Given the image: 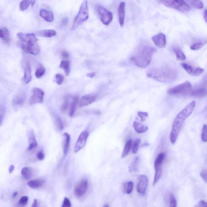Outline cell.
Segmentation results:
<instances>
[{
  "instance_id": "cell-1",
  "label": "cell",
  "mask_w": 207,
  "mask_h": 207,
  "mask_svg": "<svg viewBox=\"0 0 207 207\" xmlns=\"http://www.w3.org/2000/svg\"><path fill=\"white\" fill-rule=\"evenodd\" d=\"M196 105V101L191 102L180 112L176 116L173 123L170 136V141L171 144H174L176 142L184 122L193 113Z\"/></svg>"
},
{
  "instance_id": "cell-2",
  "label": "cell",
  "mask_w": 207,
  "mask_h": 207,
  "mask_svg": "<svg viewBox=\"0 0 207 207\" xmlns=\"http://www.w3.org/2000/svg\"><path fill=\"white\" fill-rule=\"evenodd\" d=\"M17 36L18 40L16 45L24 52L35 56L39 54L41 47L35 34L19 33L17 34Z\"/></svg>"
},
{
  "instance_id": "cell-3",
  "label": "cell",
  "mask_w": 207,
  "mask_h": 207,
  "mask_svg": "<svg viewBox=\"0 0 207 207\" xmlns=\"http://www.w3.org/2000/svg\"><path fill=\"white\" fill-rule=\"evenodd\" d=\"M146 75L161 83H171L178 77V73L174 68L169 66L151 68L147 71Z\"/></svg>"
},
{
  "instance_id": "cell-4",
  "label": "cell",
  "mask_w": 207,
  "mask_h": 207,
  "mask_svg": "<svg viewBox=\"0 0 207 207\" xmlns=\"http://www.w3.org/2000/svg\"><path fill=\"white\" fill-rule=\"evenodd\" d=\"M155 48L150 46L145 45L138 49L135 54L130 58V60L136 66L141 68H145L149 66L152 56L156 52Z\"/></svg>"
},
{
  "instance_id": "cell-5",
  "label": "cell",
  "mask_w": 207,
  "mask_h": 207,
  "mask_svg": "<svg viewBox=\"0 0 207 207\" xmlns=\"http://www.w3.org/2000/svg\"><path fill=\"white\" fill-rule=\"evenodd\" d=\"M89 17L88 0H84L80 7L77 15L73 22L72 30H75L79 25L86 21Z\"/></svg>"
},
{
  "instance_id": "cell-6",
  "label": "cell",
  "mask_w": 207,
  "mask_h": 207,
  "mask_svg": "<svg viewBox=\"0 0 207 207\" xmlns=\"http://www.w3.org/2000/svg\"><path fill=\"white\" fill-rule=\"evenodd\" d=\"M193 89L192 84L187 81L171 88L168 92L172 96H191Z\"/></svg>"
},
{
  "instance_id": "cell-7",
  "label": "cell",
  "mask_w": 207,
  "mask_h": 207,
  "mask_svg": "<svg viewBox=\"0 0 207 207\" xmlns=\"http://www.w3.org/2000/svg\"><path fill=\"white\" fill-rule=\"evenodd\" d=\"M167 7L174 9L180 12L187 13L190 11V7L184 0H159Z\"/></svg>"
},
{
  "instance_id": "cell-8",
  "label": "cell",
  "mask_w": 207,
  "mask_h": 207,
  "mask_svg": "<svg viewBox=\"0 0 207 207\" xmlns=\"http://www.w3.org/2000/svg\"><path fill=\"white\" fill-rule=\"evenodd\" d=\"M96 10L100 21L103 24L108 26L111 22L113 19L111 12L100 5L96 6Z\"/></svg>"
},
{
  "instance_id": "cell-9",
  "label": "cell",
  "mask_w": 207,
  "mask_h": 207,
  "mask_svg": "<svg viewBox=\"0 0 207 207\" xmlns=\"http://www.w3.org/2000/svg\"><path fill=\"white\" fill-rule=\"evenodd\" d=\"M44 91L42 89L34 88L32 89V95L30 98L29 105H33L35 104L42 103L44 100Z\"/></svg>"
},
{
  "instance_id": "cell-10",
  "label": "cell",
  "mask_w": 207,
  "mask_h": 207,
  "mask_svg": "<svg viewBox=\"0 0 207 207\" xmlns=\"http://www.w3.org/2000/svg\"><path fill=\"white\" fill-rule=\"evenodd\" d=\"M88 182L86 179H83L76 185L74 189V194L77 197H83L85 195L88 188Z\"/></svg>"
},
{
  "instance_id": "cell-11",
  "label": "cell",
  "mask_w": 207,
  "mask_h": 207,
  "mask_svg": "<svg viewBox=\"0 0 207 207\" xmlns=\"http://www.w3.org/2000/svg\"><path fill=\"white\" fill-rule=\"evenodd\" d=\"M89 136V133L88 131H83L80 134L74 147L75 153H78L84 148L86 144Z\"/></svg>"
},
{
  "instance_id": "cell-12",
  "label": "cell",
  "mask_w": 207,
  "mask_h": 207,
  "mask_svg": "<svg viewBox=\"0 0 207 207\" xmlns=\"http://www.w3.org/2000/svg\"><path fill=\"white\" fill-rule=\"evenodd\" d=\"M148 185V178L145 175H141L138 178V183L137 186V191L142 195L146 194Z\"/></svg>"
},
{
  "instance_id": "cell-13",
  "label": "cell",
  "mask_w": 207,
  "mask_h": 207,
  "mask_svg": "<svg viewBox=\"0 0 207 207\" xmlns=\"http://www.w3.org/2000/svg\"><path fill=\"white\" fill-rule=\"evenodd\" d=\"M181 66L189 75L193 76H200L203 74L204 71V70L203 68L200 67L194 68L193 66L186 63L182 64Z\"/></svg>"
},
{
  "instance_id": "cell-14",
  "label": "cell",
  "mask_w": 207,
  "mask_h": 207,
  "mask_svg": "<svg viewBox=\"0 0 207 207\" xmlns=\"http://www.w3.org/2000/svg\"><path fill=\"white\" fill-rule=\"evenodd\" d=\"M26 99V94L24 91L19 92L13 99L12 105L13 108H18L23 106Z\"/></svg>"
},
{
  "instance_id": "cell-15",
  "label": "cell",
  "mask_w": 207,
  "mask_h": 207,
  "mask_svg": "<svg viewBox=\"0 0 207 207\" xmlns=\"http://www.w3.org/2000/svg\"><path fill=\"white\" fill-rule=\"evenodd\" d=\"M152 40L157 47L163 48L166 44L165 35L163 33H159L152 37Z\"/></svg>"
},
{
  "instance_id": "cell-16",
  "label": "cell",
  "mask_w": 207,
  "mask_h": 207,
  "mask_svg": "<svg viewBox=\"0 0 207 207\" xmlns=\"http://www.w3.org/2000/svg\"><path fill=\"white\" fill-rule=\"evenodd\" d=\"M96 99L97 96L96 94L86 95L81 98L79 105L81 107L87 106L94 102Z\"/></svg>"
},
{
  "instance_id": "cell-17",
  "label": "cell",
  "mask_w": 207,
  "mask_h": 207,
  "mask_svg": "<svg viewBox=\"0 0 207 207\" xmlns=\"http://www.w3.org/2000/svg\"><path fill=\"white\" fill-rule=\"evenodd\" d=\"M24 71V82L26 84H28L31 81L32 79L31 67L28 62H27L25 63Z\"/></svg>"
},
{
  "instance_id": "cell-18",
  "label": "cell",
  "mask_w": 207,
  "mask_h": 207,
  "mask_svg": "<svg viewBox=\"0 0 207 207\" xmlns=\"http://www.w3.org/2000/svg\"><path fill=\"white\" fill-rule=\"evenodd\" d=\"M125 3L122 2L120 3L118 9L119 21L120 26H123L124 24L125 16Z\"/></svg>"
},
{
  "instance_id": "cell-19",
  "label": "cell",
  "mask_w": 207,
  "mask_h": 207,
  "mask_svg": "<svg viewBox=\"0 0 207 207\" xmlns=\"http://www.w3.org/2000/svg\"><path fill=\"white\" fill-rule=\"evenodd\" d=\"M28 142L29 145L27 148L28 151H31L37 147L38 144L33 130H30L28 133Z\"/></svg>"
},
{
  "instance_id": "cell-20",
  "label": "cell",
  "mask_w": 207,
  "mask_h": 207,
  "mask_svg": "<svg viewBox=\"0 0 207 207\" xmlns=\"http://www.w3.org/2000/svg\"><path fill=\"white\" fill-rule=\"evenodd\" d=\"M39 14L42 18L47 22H52L54 19V15L51 11L42 9L40 11Z\"/></svg>"
},
{
  "instance_id": "cell-21",
  "label": "cell",
  "mask_w": 207,
  "mask_h": 207,
  "mask_svg": "<svg viewBox=\"0 0 207 207\" xmlns=\"http://www.w3.org/2000/svg\"><path fill=\"white\" fill-rule=\"evenodd\" d=\"M191 96L196 98H204L207 96V89L203 87L193 89Z\"/></svg>"
},
{
  "instance_id": "cell-22",
  "label": "cell",
  "mask_w": 207,
  "mask_h": 207,
  "mask_svg": "<svg viewBox=\"0 0 207 207\" xmlns=\"http://www.w3.org/2000/svg\"><path fill=\"white\" fill-rule=\"evenodd\" d=\"M0 37L6 43H9L11 41L10 34L9 30L6 27H1L0 29Z\"/></svg>"
},
{
  "instance_id": "cell-23",
  "label": "cell",
  "mask_w": 207,
  "mask_h": 207,
  "mask_svg": "<svg viewBox=\"0 0 207 207\" xmlns=\"http://www.w3.org/2000/svg\"><path fill=\"white\" fill-rule=\"evenodd\" d=\"M36 35L42 37L51 38L56 36L57 32L53 30H42L37 31Z\"/></svg>"
},
{
  "instance_id": "cell-24",
  "label": "cell",
  "mask_w": 207,
  "mask_h": 207,
  "mask_svg": "<svg viewBox=\"0 0 207 207\" xmlns=\"http://www.w3.org/2000/svg\"><path fill=\"white\" fill-rule=\"evenodd\" d=\"M64 139L63 144V151L64 156H66L68 153L69 149L70 141V136L67 133H65L63 134Z\"/></svg>"
},
{
  "instance_id": "cell-25",
  "label": "cell",
  "mask_w": 207,
  "mask_h": 207,
  "mask_svg": "<svg viewBox=\"0 0 207 207\" xmlns=\"http://www.w3.org/2000/svg\"><path fill=\"white\" fill-rule=\"evenodd\" d=\"M45 180L42 179H36L30 180L27 183V185L31 188L37 189L42 187L44 184Z\"/></svg>"
},
{
  "instance_id": "cell-26",
  "label": "cell",
  "mask_w": 207,
  "mask_h": 207,
  "mask_svg": "<svg viewBox=\"0 0 207 207\" xmlns=\"http://www.w3.org/2000/svg\"><path fill=\"white\" fill-rule=\"evenodd\" d=\"M133 126L136 132L138 134H143L148 130V127L147 126L144 125L135 121L133 124Z\"/></svg>"
},
{
  "instance_id": "cell-27",
  "label": "cell",
  "mask_w": 207,
  "mask_h": 207,
  "mask_svg": "<svg viewBox=\"0 0 207 207\" xmlns=\"http://www.w3.org/2000/svg\"><path fill=\"white\" fill-rule=\"evenodd\" d=\"M207 43V40L206 39H202L193 43L191 45L190 49L192 50L197 51L202 48L203 46L205 45Z\"/></svg>"
},
{
  "instance_id": "cell-28",
  "label": "cell",
  "mask_w": 207,
  "mask_h": 207,
  "mask_svg": "<svg viewBox=\"0 0 207 207\" xmlns=\"http://www.w3.org/2000/svg\"><path fill=\"white\" fill-rule=\"evenodd\" d=\"M139 158L138 157L134 159L131 164L129 167V171L131 173H134L137 172L138 170Z\"/></svg>"
},
{
  "instance_id": "cell-29",
  "label": "cell",
  "mask_w": 207,
  "mask_h": 207,
  "mask_svg": "<svg viewBox=\"0 0 207 207\" xmlns=\"http://www.w3.org/2000/svg\"><path fill=\"white\" fill-rule=\"evenodd\" d=\"M165 157V154L163 153H160L157 155V157L156 158L154 163V167H155V170L162 168V165Z\"/></svg>"
},
{
  "instance_id": "cell-30",
  "label": "cell",
  "mask_w": 207,
  "mask_h": 207,
  "mask_svg": "<svg viewBox=\"0 0 207 207\" xmlns=\"http://www.w3.org/2000/svg\"><path fill=\"white\" fill-rule=\"evenodd\" d=\"M59 68L63 69L66 76H68L70 72V63L68 60H63L59 65Z\"/></svg>"
},
{
  "instance_id": "cell-31",
  "label": "cell",
  "mask_w": 207,
  "mask_h": 207,
  "mask_svg": "<svg viewBox=\"0 0 207 207\" xmlns=\"http://www.w3.org/2000/svg\"><path fill=\"white\" fill-rule=\"evenodd\" d=\"M21 174L24 179L28 180L33 175V170L30 168L24 167L22 169Z\"/></svg>"
},
{
  "instance_id": "cell-32",
  "label": "cell",
  "mask_w": 207,
  "mask_h": 207,
  "mask_svg": "<svg viewBox=\"0 0 207 207\" xmlns=\"http://www.w3.org/2000/svg\"><path fill=\"white\" fill-rule=\"evenodd\" d=\"M173 51L174 52L176 57H177V59L178 60L183 61V60H185L186 59V56L180 48L178 47H175L173 48Z\"/></svg>"
},
{
  "instance_id": "cell-33",
  "label": "cell",
  "mask_w": 207,
  "mask_h": 207,
  "mask_svg": "<svg viewBox=\"0 0 207 207\" xmlns=\"http://www.w3.org/2000/svg\"><path fill=\"white\" fill-rule=\"evenodd\" d=\"M186 1L193 7L197 9L201 10L203 7V2L201 0H186Z\"/></svg>"
},
{
  "instance_id": "cell-34",
  "label": "cell",
  "mask_w": 207,
  "mask_h": 207,
  "mask_svg": "<svg viewBox=\"0 0 207 207\" xmlns=\"http://www.w3.org/2000/svg\"><path fill=\"white\" fill-rule=\"evenodd\" d=\"M131 145H132V140L130 139L126 142L125 145L124 149H123V153L122 155V158H124L126 157L128 155L130 149H131Z\"/></svg>"
},
{
  "instance_id": "cell-35",
  "label": "cell",
  "mask_w": 207,
  "mask_h": 207,
  "mask_svg": "<svg viewBox=\"0 0 207 207\" xmlns=\"http://www.w3.org/2000/svg\"><path fill=\"white\" fill-rule=\"evenodd\" d=\"M134 188V183L132 181H129L123 185V193L127 194H130L132 192Z\"/></svg>"
},
{
  "instance_id": "cell-36",
  "label": "cell",
  "mask_w": 207,
  "mask_h": 207,
  "mask_svg": "<svg viewBox=\"0 0 207 207\" xmlns=\"http://www.w3.org/2000/svg\"><path fill=\"white\" fill-rule=\"evenodd\" d=\"M78 97H75L73 98V101L71 104L70 108L69 111V115L70 117H72L74 116L75 114L76 105H77L78 101Z\"/></svg>"
},
{
  "instance_id": "cell-37",
  "label": "cell",
  "mask_w": 207,
  "mask_h": 207,
  "mask_svg": "<svg viewBox=\"0 0 207 207\" xmlns=\"http://www.w3.org/2000/svg\"><path fill=\"white\" fill-rule=\"evenodd\" d=\"M45 72V69L44 67L42 65H39L35 72V76L37 79L41 78L44 75Z\"/></svg>"
},
{
  "instance_id": "cell-38",
  "label": "cell",
  "mask_w": 207,
  "mask_h": 207,
  "mask_svg": "<svg viewBox=\"0 0 207 207\" xmlns=\"http://www.w3.org/2000/svg\"><path fill=\"white\" fill-rule=\"evenodd\" d=\"M30 4V0H22L19 4V10L22 11L27 10Z\"/></svg>"
},
{
  "instance_id": "cell-39",
  "label": "cell",
  "mask_w": 207,
  "mask_h": 207,
  "mask_svg": "<svg viewBox=\"0 0 207 207\" xmlns=\"http://www.w3.org/2000/svg\"><path fill=\"white\" fill-rule=\"evenodd\" d=\"M55 123L56 127L59 131H62L63 130L64 128L63 123L61 118L59 116H57L56 117Z\"/></svg>"
},
{
  "instance_id": "cell-40",
  "label": "cell",
  "mask_w": 207,
  "mask_h": 207,
  "mask_svg": "<svg viewBox=\"0 0 207 207\" xmlns=\"http://www.w3.org/2000/svg\"><path fill=\"white\" fill-rule=\"evenodd\" d=\"M141 142V139L138 138L136 139L133 146L132 152L134 154H137L139 148V144Z\"/></svg>"
},
{
  "instance_id": "cell-41",
  "label": "cell",
  "mask_w": 207,
  "mask_h": 207,
  "mask_svg": "<svg viewBox=\"0 0 207 207\" xmlns=\"http://www.w3.org/2000/svg\"><path fill=\"white\" fill-rule=\"evenodd\" d=\"M69 104V98L67 97H65V98H64L63 102L62 105L61 106V110L62 111L65 112L67 110Z\"/></svg>"
},
{
  "instance_id": "cell-42",
  "label": "cell",
  "mask_w": 207,
  "mask_h": 207,
  "mask_svg": "<svg viewBox=\"0 0 207 207\" xmlns=\"http://www.w3.org/2000/svg\"><path fill=\"white\" fill-rule=\"evenodd\" d=\"M202 138L204 142H207V125H203L202 131Z\"/></svg>"
},
{
  "instance_id": "cell-43",
  "label": "cell",
  "mask_w": 207,
  "mask_h": 207,
  "mask_svg": "<svg viewBox=\"0 0 207 207\" xmlns=\"http://www.w3.org/2000/svg\"><path fill=\"white\" fill-rule=\"evenodd\" d=\"M56 83L58 85H61L64 82V77L60 74H57L55 75Z\"/></svg>"
},
{
  "instance_id": "cell-44",
  "label": "cell",
  "mask_w": 207,
  "mask_h": 207,
  "mask_svg": "<svg viewBox=\"0 0 207 207\" xmlns=\"http://www.w3.org/2000/svg\"><path fill=\"white\" fill-rule=\"evenodd\" d=\"M177 201L173 194H171L170 195V206L176 207L177 206Z\"/></svg>"
},
{
  "instance_id": "cell-45",
  "label": "cell",
  "mask_w": 207,
  "mask_h": 207,
  "mask_svg": "<svg viewBox=\"0 0 207 207\" xmlns=\"http://www.w3.org/2000/svg\"><path fill=\"white\" fill-rule=\"evenodd\" d=\"M28 196H24L22 197L19 200V204L22 206H24L28 203Z\"/></svg>"
},
{
  "instance_id": "cell-46",
  "label": "cell",
  "mask_w": 207,
  "mask_h": 207,
  "mask_svg": "<svg viewBox=\"0 0 207 207\" xmlns=\"http://www.w3.org/2000/svg\"><path fill=\"white\" fill-rule=\"evenodd\" d=\"M138 116L141 119L142 122H144L146 117H148V113L147 112L139 111L138 113Z\"/></svg>"
},
{
  "instance_id": "cell-47",
  "label": "cell",
  "mask_w": 207,
  "mask_h": 207,
  "mask_svg": "<svg viewBox=\"0 0 207 207\" xmlns=\"http://www.w3.org/2000/svg\"><path fill=\"white\" fill-rule=\"evenodd\" d=\"M1 111L0 112V123H1V125L5 112V108L3 105L1 106V111Z\"/></svg>"
},
{
  "instance_id": "cell-48",
  "label": "cell",
  "mask_w": 207,
  "mask_h": 207,
  "mask_svg": "<svg viewBox=\"0 0 207 207\" xmlns=\"http://www.w3.org/2000/svg\"><path fill=\"white\" fill-rule=\"evenodd\" d=\"M71 203L69 199L67 197H65L64 198L63 202L62 207H70L71 206Z\"/></svg>"
},
{
  "instance_id": "cell-49",
  "label": "cell",
  "mask_w": 207,
  "mask_h": 207,
  "mask_svg": "<svg viewBox=\"0 0 207 207\" xmlns=\"http://www.w3.org/2000/svg\"><path fill=\"white\" fill-rule=\"evenodd\" d=\"M200 174L204 182L207 183V170H202L200 172Z\"/></svg>"
},
{
  "instance_id": "cell-50",
  "label": "cell",
  "mask_w": 207,
  "mask_h": 207,
  "mask_svg": "<svg viewBox=\"0 0 207 207\" xmlns=\"http://www.w3.org/2000/svg\"><path fill=\"white\" fill-rule=\"evenodd\" d=\"M36 157H37V159L39 160L42 161L45 158V155L44 153L42 151H40L37 153Z\"/></svg>"
},
{
  "instance_id": "cell-51",
  "label": "cell",
  "mask_w": 207,
  "mask_h": 207,
  "mask_svg": "<svg viewBox=\"0 0 207 207\" xmlns=\"http://www.w3.org/2000/svg\"><path fill=\"white\" fill-rule=\"evenodd\" d=\"M68 23V19L67 18H65L62 19V20L61 23H60V26L62 28L65 27L67 26Z\"/></svg>"
},
{
  "instance_id": "cell-52",
  "label": "cell",
  "mask_w": 207,
  "mask_h": 207,
  "mask_svg": "<svg viewBox=\"0 0 207 207\" xmlns=\"http://www.w3.org/2000/svg\"><path fill=\"white\" fill-rule=\"evenodd\" d=\"M195 207H207V202H205L204 201H200L197 204Z\"/></svg>"
},
{
  "instance_id": "cell-53",
  "label": "cell",
  "mask_w": 207,
  "mask_h": 207,
  "mask_svg": "<svg viewBox=\"0 0 207 207\" xmlns=\"http://www.w3.org/2000/svg\"><path fill=\"white\" fill-rule=\"evenodd\" d=\"M62 57L64 59H68L69 57V54L68 52L66 51H64L62 53Z\"/></svg>"
},
{
  "instance_id": "cell-54",
  "label": "cell",
  "mask_w": 207,
  "mask_h": 207,
  "mask_svg": "<svg viewBox=\"0 0 207 207\" xmlns=\"http://www.w3.org/2000/svg\"><path fill=\"white\" fill-rule=\"evenodd\" d=\"M15 169V166L13 165H11L10 166V167L9 168V171L10 174H11V173L13 172V171H14Z\"/></svg>"
},
{
  "instance_id": "cell-55",
  "label": "cell",
  "mask_w": 207,
  "mask_h": 207,
  "mask_svg": "<svg viewBox=\"0 0 207 207\" xmlns=\"http://www.w3.org/2000/svg\"><path fill=\"white\" fill-rule=\"evenodd\" d=\"M203 18H204L205 21L207 23V9H206L204 13H203Z\"/></svg>"
},
{
  "instance_id": "cell-56",
  "label": "cell",
  "mask_w": 207,
  "mask_h": 207,
  "mask_svg": "<svg viewBox=\"0 0 207 207\" xmlns=\"http://www.w3.org/2000/svg\"><path fill=\"white\" fill-rule=\"evenodd\" d=\"M96 73H89L87 75V77H90V78H92L95 76Z\"/></svg>"
},
{
  "instance_id": "cell-57",
  "label": "cell",
  "mask_w": 207,
  "mask_h": 207,
  "mask_svg": "<svg viewBox=\"0 0 207 207\" xmlns=\"http://www.w3.org/2000/svg\"><path fill=\"white\" fill-rule=\"evenodd\" d=\"M37 200H36V199H35V200H34V202H33V204H32V205L31 206V207H37Z\"/></svg>"
},
{
  "instance_id": "cell-58",
  "label": "cell",
  "mask_w": 207,
  "mask_h": 207,
  "mask_svg": "<svg viewBox=\"0 0 207 207\" xmlns=\"http://www.w3.org/2000/svg\"><path fill=\"white\" fill-rule=\"evenodd\" d=\"M31 4L33 7H34L36 3V0H30Z\"/></svg>"
},
{
  "instance_id": "cell-59",
  "label": "cell",
  "mask_w": 207,
  "mask_h": 207,
  "mask_svg": "<svg viewBox=\"0 0 207 207\" xmlns=\"http://www.w3.org/2000/svg\"><path fill=\"white\" fill-rule=\"evenodd\" d=\"M18 194V192L17 191L15 192L13 194V197L16 198V197L17 195Z\"/></svg>"
},
{
  "instance_id": "cell-60",
  "label": "cell",
  "mask_w": 207,
  "mask_h": 207,
  "mask_svg": "<svg viewBox=\"0 0 207 207\" xmlns=\"http://www.w3.org/2000/svg\"><path fill=\"white\" fill-rule=\"evenodd\" d=\"M149 144H148V143L146 142L142 145V146H143V147H145V146H149Z\"/></svg>"
},
{
  "instance_id": "cell-61",
  "label": "cell",
  "mask_w": 207,
  "mask_h": 207,
  "mask_svg": "<svg viewBox=\"0 0 207 207\" xmlns=\"http://www.w3.org/2000/svg\"><path fill=\"white\" fill-rule=\"evenodd\" d=\"M104 207H109V206L108 205V204H105V205L104 206Z\"/></svg>"
}]
</instances>
